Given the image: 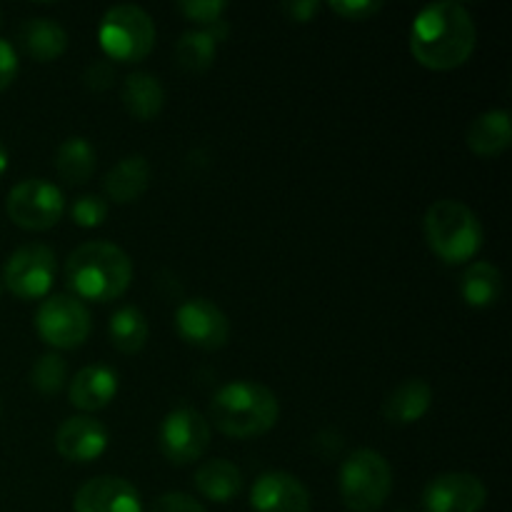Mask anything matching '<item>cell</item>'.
I'll use <instances>...</instances> for the list:
<instances>
[{
    "instance_id": "cell-1",
    "label": "cell",
    "mask_w": 512,
    "mask_h": 512,
    "mask_svg": "<svg viewBox=\"0 0 512 512\" xmlns=\"http://www.w3.org/2000/svg\"><path fill=\"white\" fill-rule=\"evenodd\" d=\"M478 43L473 15L455 0L425 5L410 28V53L423 68L453 70L473 55Z\"/></svg>"
},
{
    "instance_id": "cell-2",
    "label": "cell",
    "mask_w": 512,
    "mask_h": 512,
    "mask_svg": "<svg viewBox=\"0 0 512 512\" xmlns=\"http://www.w3.org/2000/svg\"><path fill=\"white\" fill-rule=\"evenodd\" d=\"M65 283L73 298L110 303L125 295L133 283V263L123 248L105 240L83 243L65 260Z\"/></svg>"
},
{
    "instance_id": "cell-3",
    "label": "cell",
    "mask_w": 512,
    "mask_h": 512,
    "mask_svg": "<svg viewBox=\"0 0 512 512\" xmlns=\"http://www.w3.org/2000/svg\"><path fill=\"white\" fill-rule=\"evenodd\" d=\"M280 418L275 393L253 380H233L223 385L210 400V420L223 435L248 440L265 435Z\"/></svg>"
},
{
    "instance_id": "cell-4",
    "label": "cell",
    "mask_w": 512,
    "mask_h": 512,
    "mask_svg": "<svg viewBox=\"0 0 512 512\" xmlns=\"http://www.w3.org/2000/svg\"><path fill=\"white\" fill-rule=\"evenodd\" d=\"M483 225L460 200H438L425 213V240L448 265H463L483 248Z\"/></svg>"
},
{
    "instance_id": "cell-5",
    "label": "cell",
    "mask_w": 512,
    "mask_h": 512,
    "mask_svg": "<svg viewBox=\"0 0 512 512\" xmlns=\"http://www.w3.org/2000/svg\"><path fill=\"white\" fill-rule=\"evenodd\" d=\"M393 490V470L378 450L360 448L340 468V498L350 512H378Z\"/></svg>"
},
{
    "instance_id": "cell-6",
    "label": "cell",
    "mask_w": 512,
    "mask_h": 512,
    "mask_svg": "<svg viewBox=\"0 0 512 512\" xmlns=\"http://www.w3.org/2000/svg\"><path fill=\"white\" fill-rule=\"evenodd\" d=\"M98 40L110 63H140L155 48V23L140 5H113L100 20Z\"/></svg>"
},
{
    "instance_id": "cell-7",
    "label": "cell",
    "mask_w": 512,
    "mask_h": 512,
    "mask_svg": "<svg viewBox=\"0 0 512 512\" xmlns=\"http://www.w3.org/2000/svg\"><path fill=\"white\" fill-rule=\"evenodd\" d=\"M35 330L50 348L73 350L88 340L93 318L83 300L73 295H48L35 315Z\"/></svg>"
},
{
    "instance_id": "cell-8",
    "label": "cell",
    "mask_w": 512,
    "mask_h": 512,
    "mask_svg": "<svg viewBox=\"0 0 512 512\" xmlns=\"http://www.w3.org/2000/svg\"><path fill=\"white\" fill-rule=\"evenodd\" d=\"M8 218L23 230H50L65 213V198L58 185L45 178H28L15 185L5 200Z\"/></svg>"
},
{
    "instance_id": "cell-9",
    "label": "cell",
    "mask_w": 512,
    "mask_h": 512,
    "mask_svg": "<svg viewBox=\"0 0 512 512\" xmlns=\"http://www.w3.org/2000/svg\"><path fill=\"white\" fill-rule=\"evenodd\" d=\"M55 268V253L48 245H23L5 263L3 283L20 300L48 298L55 283Z\"/></svg>"
},
{
    "instance_id": "cell-10",
    "label": "cell",
    "mask_w": 512,
    "mask_h": 512,
    "mask_svg": "<svg viewBox=\"0 0 512 512\" xmlns=\"http://www.w3.org/2000/svg\"><path fill=\"white\" fill-rule=\"evenodd\" d=\"M210 445V420L193 408H175L160 425V450L173 465H190Z\"/></svg>"
},
{
    "instance_id": "cell-11",
    "label": "cell",
    "mask_w": 512,
    "mask_h": 512,
    "mask_svg": "<svg viewBox=\"0 0 512 512\" xmlns=\"http://www.w3.org/2000/svg\"><path fill=\"white\" fill-rule=\"evenodd\" d=\"M175 330L193 348L220 350L230 338V320L213 300L193 298L175 313Z\"/></svg>"
},
{
    "instance_id": "cell-12",
    "label": "cell",
    "mask_w": 512,
    "mask_h": 512,
    "mask_svg": "<svg viewBox=\"0 0 512 512\" xmlns=\"http://www.w3.org/2000/svg\"><path fill=\"white\" fill-rule=\"evenodd\" d=\"M485 500L483 480L470 473H443L423 490L425 512H480Z\"/></svg>"
},
{
    "instance_id": "cell-13",
    "label": "cell",
    "mask_w": 512,
    "mask_h": 512,
    "mask_svg": "<svg viewBox=\"0 0 512 512\" xmlns=\"http://www.w3.org/2000/svg\"><path fill=\"white\" fill-rule=\"evenodd\" d=\"M255 512H310V493L295 475L263 473L250 490Z\"/></svg>"
},
{
    "instance_id": "cell-14",
    "label": "cell",
    "mask_w": 512,
    "mask_h": 512,
    "mask_svg": "<svg viewBox=\"0 0 512 512\" xmlns=\"http://www.w3.org/2000/svg\"><path fill=\"white\" fill-rule=\"evenodd\" d=\"M75 512H143L140 495L118 475H98L75 493Z\"/></svg>"
},
{
    "instance_id": "cell-15",
    "label": "cell",
    "mask_w": 512,
    "mask_h": 512,
    "mask_svg": "<svg viewBox=\"0 0 512 512\" xmlns=\"http://www.w3.org/2000/svg\"><path fill=\"white\" fill-rule=\"evenodd\" d=\"M55 448L70 463H93L108 450V430L90 415H73L55 433Z\"/></svg>"
},
{
    "instance_id": "cell-16",
    "label": "cell",
    "mask_w": 512,
    "mask_h": 512,
    "mask_svg": "<svg viewBox=\"0 0 512 512\" xmlns=\"http://www.w3.org/2000/svg\"><path fill=\"white\" fill-rule=\"evenodd\" d=\"M70 403L83 413H98L108 408L118 395V373L108 365H88L70 380Z\"/></svg>"
},
{
    "instance_id": "cell-17",
    "label": "cell",
    "mask_w": 512,
    "mask_h": 512,
    "mask_svg": "<svg viewBox=\"0 0 512 512\" xmlns=\"http://www.w3.org/2000/svg\"><path fill=\"white\" fill-rule=\"evenodd\" d=\"M433 405V388L423 378L403 380L393 393L385 398L383 415L388 423L413 425L428 415Z\"/></svg>"
},
{
    "instance_id": "cell-18",
    "label": "cell",
    "mask_w": 512,
    "mask_h": 512,
    "mask_svg": "<svg viewBox=\"0 0 512 512\" xmlns=\"http://www.w3.org/2000/svg\"><path fill=\"white\" fill-rule=\"evenodd\" d=\"M150 185V163L145 155H125L103 180V190L108 200L118 205L135 203L143 198V193Z\"/></svg>"
},
{
    "instance_id": "cell-19",
    "label": "cell",
    "mask_w": 512,
    "mask_h": 512,
    "mask_svg": "<svg viewBox=\"0 0 512 512\" xmlns=\"http://www.w3.org/2000/svg\"><path fill=\"white\" fill-rule=\"evenodd\" d=\"M468 148L480 158L503 155L512 145V123L508 110H488L468 125Z\"/></svg>"
},
{
    "instance_id": "cell-20",
    "label": "cell",
    "mask_w": 512,
    "mask_h": 512,
    "mask_svg": "<svg viewBox=\"0 0 512 512\" xmlns=\"http://www.w3.org/2000/svg\"><path fill=\"white\" fill-rule=\"evenodd\" d=\"M18 40L25 53L38 63L58 60L68 50V33L50 18H28L18 30Z\"/></svg>"
},
{
    "instance_id": "cell-21",
    "label": "cell",
    "mask_w": 512,
    "mask_h": 512,
    "mask_svg": "<svg viewBox=\"0 0 512 512\" xmlns=\"http://www.w3.org/2000/svg\"><path fill=\"white\" fill-rule=\"evenodd\" d=\"M125 110L138 120H153L163 110L165 90L153 73H130L120 90Z\"/></svg>"
},
{
    "instance_id": "cell-22",
    "label": "cell",
    "mask_w": 512,
    "mask_h": 512,
    "mask_svg": "<svg viewBox=\"0 0 512 512\" xmlns=\"http://www.w3.org/2000/svg\"><path fill=\"white\" fill-rule=\"evenodd\" d=\"M195 488L213 503H228L243 490V473L225 458H213L195 470Z\"/></svg>"
},
{
    "instance_id": "cell-23",
    "label": "cell",
    "mask_w": 512,
    "mask_h": 512,
    "mask_svg": "<svg viewBox=\"0 0 512 512\" xmlns=\"http://www.w3.org/2000/svg\"><path fill=\"white\" fill-rule=\"evenodd\" d=\"M460 295L470 308H490L503 295V273L493 263H473L460 280Z\"/></svg>"
},
{
    "instance_id": "cell-24",
    "label": "cell",
    "mask_w": 512,
    "mask_h": 512,
    "mask_svg": "<svg viewBox=\"0 0 512 512\" xmlns=\"http://www.w3.org/2000/svg\"><path fill=\"white\" fill-rule=\"evenodd\" d=\"M55 170L60 178L70 185H83L93 178L95 173V148L90 140L68 138L55 153Z\"/></svg>"
},
{
    "instance_id": "cell-25",
    "label": "cell",
    "mask_w": 512,
    "mask_h": 512,
    "mask_svg": "<svg viewBox=\"0 0 512 512\" xmlns=\"http://www.w3.org/2000/svg\"><path fill=\"white\" fill-rule=\"evenodd\" d=\"M108 335L110 343H113L120 353L135 355L145 348V343H148L150 325L135 305H125V308L115 310L113 318H110Z\"/></svg>"
},
{
    "instance_id": "cell-26",
    "label": "cell",
    "mask_w": 512,
    "mask_h": 512,
    "mask_svg": "<svg viewBox=\"0 0 512 512\" xmlns=\"http://www.w3.org/2000/svg\"><path fill=\"white\" fill-rule=\"evenodd\" d=\"M218 43L208 30H188L175 43V63L188 73H205L215 63Z\"/></svg>"
},
{
    "instance_id": "cell-27",
    "label": "cell",
    "mask_w": 512,
    "mask_h": 512,
    "mask_svg": "<svg viewBox=\"0 0 512 512\" xmlns=\"http://www.w3.org/2000/svg\"><path fill=\"white\" fill-rule=\"evenodd\" d=\"M65 380H68V365L58 353L40 355L33 368H30V385L40 395L60 393L65 388Z\"/></svg>"
},
{
    "instance_id": "cell-28",
    "label": "cell",
    "mask_w": 512,
    "mask_h": 512,
    "mask_svg": "<svg viewBox=\"0 0 512 512\" xmlns=\"http://www.w3.org/2000/svg\"><path fill=\"white\" fill-rule=\"evenodd\" d=\"M70 218L80 228H98L108 218V200L103 195H80L70 208Z\"/></svg>"
},
{
    "instance_id": "cell-29",
    "label": "cell",
    "mask_w": 512,
    "mask_h": 512,
    "mask_svg": "<svg viewBox=\"0 0 512 512\" xmlns=\"http://www.w3.org/2000/svg\"><path fill=\"white\" fill-rule=\"evenodd\" d=\"M178 10L188 20L203 25L205 30L223 20V13L228 10V5L223 0H183V3H178Z\"/></svg>"
},
{
    "instance_id": "cell-30",
    "label": "cell",
    "mask_w": 512,
    "mask_h": 512,
    "mask_svg": "<svg viewBox=\"0 0 512 512\" xmlns=\"http://www.w3.org/2000/svg\"><path fill=\"white\" fill-rule=\"evenodd\" d=\"M328 8L345 20H368L383 10V3L380 0H335V3H328Z\"/></svg>"
},
{
    "instance_id": "cell-31",
    "label": "cell",
    "mask_w": 512,
    "mask_h": 512,
    "mask_svg": "<svg viewBox=\"0 0 512 512\" xmlns=\"http://www.w3.org/2000/svg\"><path fill=\"white\" fill-rule=\"evenodd\" d=\"M85 88L93 90V93H103V90L113 88L115 83V65L108 58L93 60V63L85 68Z\"/></svg>"
},
{
    "instance_id": "cell-32",
    "label": "cell",
    "mask_w": 512,
    "mask_h": 512,
    "mask_svg": "<svg viewBox=\"0 0 512 512\" xmlns=\"http://www.w3.org/2000/svg\"><path fill=\"white\" fill-rule=\"evenodd\" d=\"M153 512H205V508L185 493H165L153 503Z\"/></svg>"
},
{
    "instance_id": "cell-33",
    "label": "cell",
    "mask_w": 512,
    "mask_h": 512,
    "mask_svg": "<svg viewBox=\"0 0 512 512\" xmlns=\"http://www.w3.org/2000/svg\"><path fill=\"white\" fill-rule=\"evenodd\" d=\"M15 75H18V53L8 40L0 38V93L13 85Z\"/></svg>"
},
{
    "instance_id": "cell-34",
    "label": "cell",
    "mask_w": 512,
    "mask_h": 512,
    "mask_svg": "<svg viewBox=\"0 0 512 512\" xmlns=\"http://www.w3.org/2000/svg\"><path fill=\"white\" fill-rule=\"evenodd\" d=\"M340 448H343V438H340V433H335V430H323V433L313 440V450L323 460L338 458Z\"/></svg>"
},
{
    "instance_id": "cell-35",
    "label": "cell",
    "mask_w": 512,
    "mask_h": 512,
    "mask_svg": "<svg viewBox=\"0 0 512 512\" xmlns=\"http://www.w3.org/2000/svg\"><path fill=\"white\" fill-rule=\"evenodd\" d=\"M320 8H323V5H320L318 0H295V3L283 5V13L288 15L290 20H295V23H308V20H313L315 15H318Z\"/></svg>"
},
{
    "instance_id": "cell-36",
    "label": "cell",
    "mask_w": 512,
    "mask_h": 512,
    "mask_svg": "<svg viewBox=\"0 0 512 512\" xmlns=\"http://www.w3.org/2000/svg\"><path fill=\"white\" fill-rule=\"evenodd\" d=\"M8 170V148L3 145V140H0V175Z\"/></svg>"
},
{
    "instance_id": "cell-37",
    "label": "cell",
    "mask_w": 512,
    "mask_h": 512,
    "mask_svg": "<svg viewBox=\"0 0 512 512\" xmlns=\"http://www.w3.org/2000/svg\"><path fill=\"white\" fill-rule=\"evenodd\" d=\"M0 290H3V283H0Z\"/></svg>"
}]
</instances>
